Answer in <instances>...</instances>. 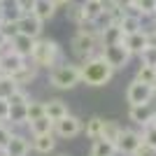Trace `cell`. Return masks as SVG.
<instances>
[{"mask_svg":"<svg viewBox=\"0 0 156 156\" xmlns=\"http://www.w3.org/2000/svg\"><path fill=\"white\" fill-rule=\"evenodd\" d=\"M79 75H82V84L100 89V86L112 82L114 68L103 58V54H98V56H91V58H86V61L79 63Z\"/></svg>","mask_w":156,"mask_h":156,"instance_id":"cell-1","label":"cell"},{"mask_svg":"<svg viewBox=\"0 0 156 156\" xmlns=\"http://www.w3.org/2000/svg\"><path fill=\"white\" fill-rule=\"evenodd\" d=\"M30 61L37 70H54L56 65L63 63V49L56 40L51 37H40L35 40V47H33V54H30Z\"/></svg>","mask_w":156,"mask_h":156,"instance_id":"cell-2","label":"cell"},{"mask_svg":"<svg viewBox=\"0 0 156 156\" xmlns=\"http://www.w3.org/2000/svg\"><path fill=\"white\" fill-rule=\"evenodd\" d=\"M77 84H82V75H79V63L72 61H63L56 65L54 70H49V86L56 91H70Z\"/></svg>","mask_w":156,"mask_h":156,"instance_id":"cell-3","label":"cell"},{"mask_svg":"<svg viewBox=\"0 0 156 156\" xmlns=\"http://www.w3.org/2000/svg\"><path fill=\"white\" fill-rule=\"evenodd\" d=\"M70 51L77 56L79 61H86L91 56H98L103 51V44H100V37L98 35H84V33H75L70 40Z\"/></svg>","mask_w":156,"mask_h":156,"instance_id":"cell-4","label":"cell"},{"mask_svg":"<svg viewBox=\"0 0 156 156\" xmlns=\"http://www.w3.org/2000/svg\"><path fill=\"white\" fill-rule=\"evenodd\" d=\"M84 133V119L75 117V114H68V117H63L61 121H56L54 124V135L58 137V140H75L77 135H82Z\"/></svg>","mask_w":156,"mask_h":156,"instance_id":"cell-5","label":"cell"},{"mask_svg":"<svg viewBox=\"0 0 156 156\" xmlns=\"http://www.w3.org/2000/svg\"><path fill=\"white\" fill-rule=\"evenodd\" d=\"M100 54H103V58L107 61L112 68H114V72H117V70H126V65H128L130 58H133V56H130V51L124 47V42H121V44L103 47V51H100Z\"/></svg>","mask_w":156,"mask_h":156,"instance_id":"cell-6","label":"cell"},{"mask_svg":"<svg viewBox=\"0 0 156 156\" xmlns=\"http://www.w3.org/2000/svg\"><path fill=\"white\" fill-rule=\"evenodd\" d=\"M26 63H28V61L21 58L19 54H14L12 49H9V44L0 51V75H2V77H14Z\"/></svg>","mask_w":156,"mask_h":156,"instance_id":"cell-7","label":"cell"},{"mask_svg":"<svg viewBox=\"0 0 156 156\" xmlns=\"http://www.w3.org/2000/svg\"><path fill=\"white\" fill-rule=\"evenodd\" d=\"M140 144H142L140 130H137V128H124V130H121V135H119V140H117V154L133 156Z\"/></svg>","mask_w":156,"mask_h":156,"instance_id":"cell-8","label":"cell"},{"mask_svg":"<svg viewBox=\"0 0 156 156\" xmlns=\"http://www.w3.org/2000/svg\"><path fill=\"white\" fill-rule=\"evenodd\" d=\"M128 119L140 128V126H147L149 121L156 119V105L151 103H142V105H128Z\"/></svg>","mask_w":156,"mask_h":156,"instance_id":"cell-9","label":"cell"},{"mask_svg":"<svg viewBox=\"0 0 156 156\" xmlns=\"http://www.w3.org/2000/svg\"><path fill=\"white\" fill-rule=\"evenodd\" d=\"M16 28H19L21 35H28V37H33V40H40V37H42V28H44V23L30 12V14H21L19 19H16Z\"/></svg>","mask_w":156,"mask_h":156,"instance_id":"cell-10","label":"cell"},{"mask_svg":"<svg viewBox=\"0 0 156 156\" xmlns=\"http://www.w3.org/2000/svg\"><path fill=\"white\" fill-rule=\"evenodd\" d=\"M151 86L142 84V82H137V79H133L128 86H126V103L128 105H142V103H149L151 98Z\"/></svg>","mask_w":156,"mask_h":156,"instance_id":"cell-11","label":"cell"},{"mask_svg":"<svg viewBox=\"0 0 156 156\" xmlns=\"http://www.w3.org/2000/svg\"><path fill=\"white\" fill-rule=\"evenodd\" d=\"M56 142H58V137L51 133H42V135H30V149L40 156H49L56 151Z\"/></svg>","mask_w":156,"mask_h":156,"instance_id":"cell-12","label":"cell"},{"mask_svg":"<svg viewBox=\"0 0 156 156\" xmlns=\"http://www.w3.org/2000/svg\"><path fill=\"white\" fill-rule=\"evenodd\" d=\"M68 114H70V107H68L65 100H61V98H49V100H44V117L49 119L51 124L61 121V119L68 117Z\"/></svg>","mask_w":156,"mask_h":156,"instance_id":"cell-13","label":"cell"},{"mask_svg":"<svg viewBox=\"0 0 156 156\" xmlns=\"http://www.w3.org/2000/svg\"><path fill=\"white\" fill-rule=\"evenodd\" d=\"M5 154L7 156H28L30 154V137H26L23 133H12V140L7 142L5 147Z\"/></svg>","mask_w":156,"mask_h":156,"instance_id":"cell-14","label":"cell"},{"mask_svg":"<svg viewBox=\"0 0 156 156\" xmlns=\"http://www.w3.org/2000/svg\"><path fill=\"white\" fill-rule=\"evenodd\" d=\"M119 28H121V33H124V37L126 35H133V33H140L142 30V16L135 14L128 7V9L124 12V16H121V21H119Z\"/></svg>","mask_w":156,"mask_h":156,"instance_id":"cell-15","label":"cell"},{"mask_svg":"<svg viewBox=\"0 0 156 156\" xmlns=\"http://www.w3.org/2000/svg\"><path fill=\"white\" fill-rule=\"evenodd\" d=\"M33 47H35V40L28 37V35H16V37L9 40V49H12L14 54H19L21 58H30V54H33Z\"/></svg>","mask_w":156,"mask_h":156,"instance_id":"cell-16","label":"cell"},{"mask_svg":"<svg viewBox=\"0 0 156 156\" xmlns=\"http://www.w3.org/2000/svg\"><path fill=\"white\" fill-rule=\"evenodd\" d=\"M124 47L130 51V56H140V54L147 49V35H144V28L140 33L126 35V37H124Z\"/></svg>","mask_w":156,"mask_h":156,"instance_id":"cell-17","label":"cell"},{"mask_svg":"<svg viewBox=\"0 0 156 156\" xmlns=\"http://www.w3.org/2000/svg\"><path fill=\"white\" fill-rule=\"evenodd\" d=\"M37 72H40V70L30 63V61H28V63L23 65V68H21V70L16 72L12 79H14V84H16V86H21V89H28V86H30L33 82L37 79Z\"/></svg>","mask_w":156,"mask_h":156,"instance_id":"cell-18","label":"cell"},{"mask_svg":"<svg viewBox=\"0 0 156 156\" xmlns=\"http://www.w3.org/2000/svg\"><path fill=\"white\" fill-rule=\"evenodd\" d=\"M56 9H58V7L54 5L51 0H35V5H33V14H35L42 23H44V21H49V19H54Z\"/></svg>","mask_w":156,"mask_h":156,"instance_id":"cell-19","label":"cell"},{"mask_svg":"<svg viewBox=\"0 0 156 156\" xmlns=\"http://www.w3.org/2000/svg\"><path fill=\"white\" fill-rule=\"evenodd\" d=\"M124 42V33H121V28H119V23H114V26H107L100 30V44L103 47H110V44H121Z\"/></svg>","mask_w":156,"mask_h":156,"instance_id":"cell-20","label":"cell"},{"mask_svg":"<svg viewBox=\"0 0 156 156\" xmlns=\"http://www.w3.org/2000/svg\"><path fill=\"white\" fill-rule=\"evenodd\" d=\"M103 124H105V119L103 117H91V119H86L84 121V135L89 137V140H100L103 137Z\"/></svg>","mask_w":156,"mask_h":156,"instance_id":"cell-21","label":"cell"},{"mask_svg":"<svg viewBox=\"0 0 156 156\" xmlns=\"http://www.w3.org/2000/svg\"><path fill=\"white\" fill-rule=\"evenodd\" d=\"M89 156H117V144L110 142V140H105V137L93 140L91 142V154Z\"/></svg>","mask_w":156,"mask_h":156,"instance_id":"cell-22","label":"cell"},{"mask_svg":"<svg viewBox=\"0 0 156 156\" xmlns=\"http://www.w3.org/2000/svg\"><path fill=\"white\" fill-rule=\"evenodd\" d=\"M7 124L12 126V130L16 126H26L28 124V114H26V105H9V119Z\"/></svg>","mask_w":156,"mask_h":156,"instance_id":"cell-23","label":"cell"},{"mask_svg":"<svg viewBox=\"0 0 156 156\" xmlns=\"http://www.w3.org/2000/svg\"><path fill=\"white\" fill-rule=\"evenodd\" d=\"M130 9L140 16H156V0H130Z\"/></svg>","mask_w":156,"mask_h":156,"instance_id":"cell-24","label":"cell"},{"mask_svg":"<svg viewBox=\"0 0 156 156\" xmlns=\"http://www.w3.org/2000/svg\"><path fill=\"white\" fill-rule=\"evenodd\" d=\"M65 14H68V21H72L75 26H82V23H86V21H89V19H86V14H84V7H82V2H75V0L68 5Z\"/></svg>","mask_w":156,"mask_h":156,"instance_id":"cell-25","label":"cell"},{"mask_svg":"<svg viewBox=\"0 0 156 156\" xmlns=\"http://www.w3.org/2000/svg\"><path fill=\"white\" fill-rule=\"evenodd\" d=\"M82 7H84V14L89 21H96L105 9V0H82Z\"/></svg>","mask_w":156,"mask_h":156,"instance_id":"cell-26","label":"cell"},{"mask_svg":"<svg viewBox=\"0 0 156 156\" xmlns=\"http://www.w3.org/2000/svg\"><path fill=\"white\" fill-rule=\"evenodd\" d=\"M121 130H124V126L119 124V121H114V119H105V124H103V137H105V140H110V142L117 144Z\"/></svg>","mask_w":156,"mask_h":156,"instance_id":"cell-27","label":"cell"},{"mask_svg":"<svg viewBox=\"0 0 156 156\" xmlns=\"http://www.w3.org/2000/svg\"><path fill=\"white\" fill-rule=\"evenodd\" d=\"M135 79L137 82H142V84L151 86V89H156V68H151V65H140L135 72Z\"/></svg>","mask_w":156,"mask_h":156,"instance_id":"cell-28","label":"cell"},{"mask_svg":"<svg viewBox=\"0 0 156 156\" xmlns=\"http://www.w3.org/2000/svg\"><path fill=\"white\" fill-rule=\"evenodd\" d=\"M140 135H142V144H147V147H151V149L156 151V119L154 121H149L147 126H140Z\"/></svg>","mask_w":156,"mask_h":156,"instance_id":"cell-29","label":"cell"},{"mask_svg":"<svg viewBox=\"0 0 156 156\" xmlns=\"http://www.w3.org/2000/svg\"><path fill=\"white\" fill-rule=\"evenodd\" d=\"M26 128L30 130V135H42V133H51L54 124L47 117H42V119H35V121H28Z\"/></svg>","mask_w":156,"mask_h":156,"instance_id":"cell-30","label":"cell"},{"mask_svg":"<svg viewBox=\"0 0 156 156\" xmlns=\"http://www.w3.org/2000/svg\"><path fill=\"white\" fill-rule=\"evenodd\" d=\"M26 114H28V121H35V119H42L44 117V100H28L26 105Z\"/></svg>","mask_w":156,"mask_h":156,"instance_id":"cell-31","label":"cell"},{"mask_svg":"<svg viewBox=\"0 0 156 156\" xmlns=\"http://www.w3.org/2000/svg\"><path fill=\"white\" fill-rule=\"evenodd\" d=\"M0 30H2V35H5L7 37V42H9V40L12 37H16V35H19V28H16V19H2L0 21Z\"/></svg>","mask_w":156,"mask_h":156,"instance_id":"cell-32","label":"cell"},{"mask_svg":"<svg viewBox=\"0 0 156 156\" xmlns=\"http://www.w3.org/2000/svg\"><path fill=\"white\" fill-rule=\"evenodd\" d=\"M9 100V105H28V100H30V93H28V89H16V91L12 93V96L7 98Z\"/></svg>","mask_w":156,"mask_h":156,"instance_id":"cell-33","label":"cell"},{"mask_svg":"<svg viewBox=\"0 0 156 156\" xmlns=\"http://www.w3.org/2000/svg\"><path fill=\"white\" fill-rule=\"evenodd\" d=\"M16 89H19V86L14 84L12 77H2V79H0V96H2V98H9Z\"/></svg>","mask_w":156,"mask_h":156,"instance_id":"cell-34","label":"cell"},{"mask_svg":"<svg viewBox=\"0 0 156 156\" xmlns=\"http://www.w3.org/2000/svg\"><path fill=\"white\" fill-rule=\"evenodd\" d=\"M140 65H151V68H156V47H147V49L140 54Z\"/></svg>","mask_w":156,"mask_h":156,"instance_id":"cell-35","label":"cell"},{"mask_svg":"<svg viewBox=\"0 0 156 156\" xmlns=\"http://www.w3.org/2000/svg\"><path fill=\"white\" fill-rule=\"evenodd\" d=\"M12 126L9 124H0V151H5V147H7V142L12 140Z\"/></svg>","mask_w":156,"mask_h":156,"instance_id":"cell-36","label":"cell"},{"mask_svg":"<svg viewBox=\"0 0 156 156\" xmlns=\"http://www.w3.org/2000/svg\"><path fill=\"white\" fill-rule=\"evenodd\" d=\"M12 5H14V9H16L19 14H30L35 0H12Z\"/></svg>","mask_w":156,"mask_h":156,"instance_id":"cell-37","label":"cell"},{"mask_svg":"<svg viewBox=\"0 0 156 156\" xmlns=\"http://www.w3.org/2000/svg\"><path fill=\"white\" fill-rule=\"evenodd\" d=\"M9 119V100L0 96V124H7Z\"/></svg>","mask_w":156,"mask_h":156,"instance_id":"cell-38","label":"cell"},{"mask_svg":"<svg viewBox=\"0 0 156 156\" xmlns=\"http://www.w3.org/2000/svg\"><path fill=\"white\" fill-rule=\"evenodd\" d=\"M133 156H156V151L151 149V147H147V144H140V147L135 149V154H133Z\"/></svg>","mask_w":156,"mask_h":156,"instance_id":"cell-39","label":"cell"},{"mask_svg":"<svg viewBox=\"0 0 156 156\" xmlns=\"http://www.w3.org/2000/svg\"><path fill=\"white\" fill-rule=\"evenodd\" d=\"M144 35H147V47H156V30L154 28L144 30Z\"/></svg>","mask_w":156,"mask_h":156,"instance_id":"cell-40","label":"cell"},{"mask_svg":"<svg viewBox=\"0 0 156 156\" xmlns=\"http://www.w3.org/2000/svg\"><path fill=\"white\" fill-rule=\"evenodd\" d=\"M51 2H54L56 7H68V5L72 2V0H51Z\"/></svg>","mask_w":156,"mask_h":156,"instance_id":"cell-41","label":"cell"},{"mask_svg":"<svg viewBox=\"0 0 156 156\" xmlns=\"http://www.w3.org/2000/svg\"><path fill=\"white\" fill-rule=\"evenodd\" d=\"M7 44H9V42H7V37L2 35V30H0V51H2V49H5Z\"/></svg>","mask_w":156,"mask_h":156,"instance_id":"cell-42","label":"cell"},{"mask_svg":"<svg viewBox=\"0 0 156 156\" xmlns=\"http://www.w3.org/2000/svg\"><path fill=\"white\" fill-rule=\"evenodd\" d=\"M5 19V5H2V2H0V21Z\"/></svg>","mask_w":156,"mask_h":156,"instance_id":"cell-43","label":"cell"},{"mask_svg":"<svg viewBox=\"0 0 156 156\" xmlns=\"http://www.w3.org/2000/svg\"><path fill=\"white\" fill-rule=\"evenodd\" d=\"M151 19H154V26H151V28H154V30H156V16H151Z\"/></svg>","mask_w":156,"mask_h":156,"instance_id":"cell-44","label":"cell"},{"mask_svg":"<svg viewBox=\"0 0 156 156\" xmlns=\"http://www.w3.org/2000/svg\"><path fill=\"white\" fill-rule=\"evenodd\" d=\"M49 156H51V154H49ZM56 156H68V154H56Z\"/></svg>","mask_w":156,"mask_h":156,"instance_id":"cell-45","label":"cell"},{"mask_svg":"<svg viewBox=\"0 0 156 156\" xmlns=\"http://www.w3.org/2000/svg\"><path fill=\"white\" fill-rule=\"evenodd\" d=\"M0 156H7V154H5V151H0Z\"/></svg>","mask_w":156,"mask_h":156,"instance_id":"cell-46","label":"cell"},{"mask_svg":"<svg viewBox=\"0 0 156 156\" xmlns=\"http://www.w3.org/2000/svg\"><path fill=\"white\" fill-rule=\"evenodd\" d=\"M0 79H2V75H0Z\"/></svg>","mask_w":156,"mask_h":156,"instance_id":"cell-47","label":"cell"}]
</instances>
